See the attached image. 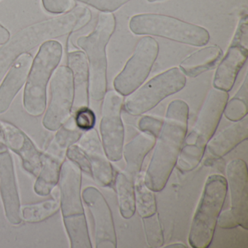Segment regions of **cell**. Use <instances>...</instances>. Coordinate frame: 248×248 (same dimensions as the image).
<instances>
[{
  "label": "cell",
  "instance_id": "obj_1",
  "mask_svg": "<svg viewBox=\"0 0 248 248\" xmlns=\"http://www.w3.org/2000/svg\"><path fill=\"white\" fill-rule=\"evenodd\" d=\"M92 19L89 8L75 7L71 11L21 29L0 48V81L15 61L46 42L79 31Z\"/></svg>",
  "mask_w": 248,
  "mask_h": 248
},
{
  "label": "cell",
  "instance_id": "obj_2",
  "mask_svg": "<svg viewBox=\"0 0 248 248\" xmlns=\"http://www.w3.org/2000/svg\"><path fill=\"white\" fill-rule=\"evenodd\" d=\"M188 104L176 99L170 103L162 130L144 175L146 185L155 192L162 191L176 165L188 130Z\"/></svg>",
  "mask_w": 248,
  "mask_h": 248
},
{
  "label": "cell",
  "instance_id": "obj_3",
  "mask_svg": "<svg viewBox=\"0 0 248 248\" xmlns=\"http://www.w3.org/2000/svg\"><path fill=\"white\" fill-rule=\"evenodd\" d=\"M228 100V92L215 88L210 90L194 125L184 140L175 165L180 172H190L200 165L207 143L218 126Z\"/></svg>",
  "mask_w": 248,
  "mask_h": 248
},
{
  "label": "cell",
  "instance_id": "obj_4",
  "mask_svg": "<svg viewBox=\"0 0 248 248\" xmlns=\"http://www.w3.org/2000/svg\"><path fill=\"white\" fill-rule=\"evenodd\" d=\"M60 207L72 248H92L81 194L82 172L67 159L60 172Z\"/></svg>",
  "mask_w": 248,
  "mask_h": 248
},
{
  "label": "cell",
  "instance_id": "obj_5",
  "mask_svg": "<svg viewBox=\"0 0 248 248\" xmlns=\"http://www.w3.org/2000/svg\"><path fill=\"white\" fill-rule=\"evenodd\" d=\"M116 28L112 13L101 12L92 33L78 38L77 44L85 51L89 67V95L95 101H102L107 91V58L106 49Z\"/></svg>",
  "mask_w": 248,
  "mask_h": 248
},
{
  "label": "cell",
  "instance_id": "obj_6",
  "mask_svg": "<svg viewBox=\"0 0 248 248\" xmlns=\"http://www.w3.org/2000/svg\"><path fill=\"white\" fill-rule=\"evenodd\" d=\"M227 191V181L224 177L212 175L207 178L190 229L188 243L191 248L210 247Z\"/></svg>",
  "mask_w": 248,
  "mask_h": 248
},
{
  "label": "cell",
  "instance_id": "obj_7",
  "mask_svg": "<svg viewBox=\"0 0 248 248\" xmlns=\"http://www.w3.org/2000/svg\"><path fill=\"white\" fill-rule=\"evenodd\" d=\"M62 45L50 40L43 44L33 60L24 93V108L33 117L46 111L47 83L62 60Z\"/></svg>",
  "mask_w": 248,
  "mask_h": 248
},
{
  "label": "cell",
  "instance_id": "obj_8",
  "mask_svg": "<svg viewBox=\"0 0 248 248\" xmlns=\"http://www.w3.org/2000/svg\"><path fill=\"white\" fill-rule=\"evenodd\" d=\"M129 27L137 35L156 36L197 47L205 46L210 40L208 31L203 27L162 14L134 16Z\"/></svg>",
  "mask_w": 248,
  "mask_h": 248
},
{
  "label": "cell",
  "instance_id": "obj_9",
  "mask_svg": "<svg viewBox=\"0 0 248 248\" xmlns=\"http://www.w3.org/2000/svg\"><path fill=\"white\" fill-rule=\"evenodd\" d=\"M186 82V78L180 68L165 71L127 95L123 104L124 109L130 115H141L167 97L179 92L185 87Z\"/></svg>",
  "mask_w": 248,
  "mask_h": 248
},
{
  "label": "cell",
  "instance_id": "obj_10",
  "mask_svg": "<svg viewBox=\"0 0 248 248\" xmlns=\"http://www.w3.org/2000/svg\"><path fill=\"white\" fill-rule=\"evenodd\" d=\"M159 53V45L152 37H142L134 53L114 81L115 91L127 96L147 79Z\"/></svg>",
  "mask_w": 248,
  "mask_h": 248
},
{
  "label": "cell",
  "instance_id": "obj_11",
  "mask_svg": "<svg viewBox=\"0 0 248 248\" xmlns=\"http://www.w3.org/2000/svg\"><path fill=\"white\" fill-rule=\"evenodd\" d=\"M75 100L73 75L68 66L58 68L50 82V99L43 118V126L50 131L59 130L71 116Z\"/></svg>",
  "mask_w": 248,
  "mask_h": 248
},
{
  "label": "cell",
  "instance_id": "obj_12",
  "mask_svg": "<svg viewBox=\"0 0 248 248\" xmlns=\"http://www.w3.org/2000/svg\"><path fill=\"white\" fill-rule=\"evenodd\" d=\"M103 100L100 123L101 142L108 159L117 162L123 157L124 146V130L121 117L124 98L117 91H109Z\"/></svg>",
  "mask_w": 248,
  "mask_h": 248
},
{
  "label": "cell",
  "instance_id": "obj_13",
  "mask_svg": "<svg viewBox=\"0 0 248 248\" xmlns=\"http://www.w3.org/2000/svg\"><path fill=\"white\" fill-rule=\"evenodd\" d=\"M82 199L93 221L97 248H116L117 235L111 209L99 190L88 186L82 191Z\"/></svg>",
  "mask_w": 248,
  "mask_h": 248
},
{
  "label": "cell",
  "instance_id": "obj_14",
  "mask_svg": "<svg viewBox=\"0 0 248 248\" xmlns=\"http://www.w3.org/2000/svg\"><path fill=\"white\" fill-rule=\"evenodd\" d=\"M226 175L231 193V210L239 226L248 230V172L246 162L240 159H233L228 164Z\"/></svg>",
  "mask_w": 248,
  "mask_h": 248
},
{
  "label": "cell",
  "instance_id": "obj_15",
  "mask_svg": "<svg viewBox=\"0 0 248 248\" xmlns=\"http://www.w3.org/2000/svg\"><path fill=\"white\" fill-rule=\"evenodd\" d=\"M0 194L8 221L18 226L22 222L21 202L14 161L8 150L0 152Z\"/></svg>",
  "mask_w": 248,
  "mask_h": 248
},
{
  "label": "cell",
  "instance_id": "obj_16",
  "mask_svg": "<svg viewBox=\"0 0 248 248\" xmlns=\"http://www.w3.org/2000/svg\"><path fill=\"white\" fill-rule=\"evenodd\" d=\"M79 146L89 159L93 179L104 187L111 186L114 181V172L107 157L98 132L93 128L82 134Z\"/></svg>",
  "mask_w": 248,
  "mask_h": 248
},
{
  "label": "cell",
  "instance_id": "obj_17",
  "mask_svg": "<svg viewBox=\"0 0 248 248\" xmlns=\"http://www.w3.org/2000/svg\"><path fill=\"white\" fill-rule=\"evenodd\" d=\"M7 147L21 157L27 172L37 176L42 165L43 155L24 132L8 122H0Z\"/></svg>",
  "mask_w": 248,
  "mask_h": 248
},
{
  "label": "cell",
  "instance_id": "obj_18",
  "mask_svg": "<svg viewBox=\"0 0 248 248\" xmlns=\"http://www.w3.org/2000/svg\"><path fill=\"white\" fill-rule=\"evenodd\" d=\"M33 60L31 55L24 53L15 61L8 71V75L0 85V114L8 111L17 93L24 86Z\"/></svg>",
  "mask_w": 248,
  "mask_h": 248
},
{
  "label": "cell",
  "instance_id": "obj_19",
  "mask_svg": "<svg viewBox=\"0 0 248 248\" xmlns=\"http://www.w3.org/2000/svg\"><path fill=\"white\" fill-rule=\"evenodd\" d=\"M248 138V118L246 116L213 136L207 143L206 149L211 156L210 159H220Z\"/></svg>",
  "mask_w": 248,
  "mask_h": 248
},
{
  "label": "cell",
  "instance_id": "obj_20",
  "mask_svg": "<svg viewBox=\"0 0 248 248\" xmlns=\"http://www.w3.org/2000/svg\"><path fill=\"white\" fill-rule=\"evenodd\" d=\"M248 50L231 45L215 74L213 86L216 89L229 92L233 88L239 71L248 59Z\"/></svg>",
  "mask_w": 248,
  "mask_h": 248
},
{
  "label": "cell",
  "instance_id": "obj_21",
  "mask_svg": "<svg viewBox=\"0 0 248 248\" xmlns=\"http://www.w3.org/2000/svg\"><path fill=\"white\" fill-rule=\"evenodd\" d=\"M68 67L73 75L75 109L88 107L89 104V67L86 55L82 51L68 54Z\"/></svg>",
  "mask_w": 248,
  "mask_h": 248
},
{
  "label": "cell",
  "instance_id": "obj_22",
  "mask_svg": "<svg viewBox=\"0 0 248 248\" xmlns=\"http://www.w3.org/2000/svg\"><path fill=\"white\" fill-rule=\"evenodd\" d=\"M156 138L141 132L123 146V156L126 163V172L134 181L140 173L146 155L155 147Z\"/></svg>",
  "mask_w": 248,
  "mask_h": 248
},
{
  "label": "cell",
  "instance_id": "obj_23",
  "mask_svg": "<svg viewBox=\"0 0 248 248\" xmlns=\"http://www.w3.org/2000/svg\"><path fill=\"white\" fill-rule=\"evenodd\" d=\"M63 157L47 150L43 155L41 168L34 186V191L37 195L46 197L56 188L60 178Z\"/></svg>",
  "mask_w": 248,
  "mask_h": 248
},
{
  "label": "cell",
  "instance_id": "obj_24",
  "mask_svg": "<svg viewBox=\"0 0 248 248\" xmlns=\"http://www.w3.org/2000/svg\"><path fill=\"white\" fill-rule=\"evenodd\" d=\"M223 56L221 48L217 46H208L194 52L180 63V69L189 78L210 70L217 66Z\"/></svg>",
  "mask_w": 248,
  "mask_h": 248
},
{
  "label": "cell",
  "instance_id": "obj_25",
  "mask_svg": "<svg viewBox=\"0 0 248 248\" xmlns=\"http://www.w3.org/2000/svg\"><path fill=\"white\" fill-rule=\"evenodd\" d=\"M115 188L120 213L130 219L136 213L134 181L125 172H118L115 178Z\"/></svg>",
  "mask_w": 248,
  "mask_h": 248
},
{
  "label": "cell",
  "instance_id": "obj_26",
  "mask_svg": "<svg viewBox=\"0 0 248 248\" xmlns=\"http://www.w3.org/2000/svg\"><path fill=\"white\" fill-rule=\"evenodd\" d=\"M136 210L141 217H148L156 213L155 191L145 184L144 175L140 173L134 180Z\"/></svg>",
  "mask_w": 248,
  "mask_h": 248
},
{
  "label": "cell",
  "instance_id": "obj_27",
  "mask_svg": "<svg viewBox=\"0 0 248 248\" xmlns=\"http://www.w3.org/2000/svg\"><path fill=\"white\" fill-rule=\"evenodd\" d=\"M59 209L60 201L59 199H50L36 204L22 206L21 217L28 223H38L56 214Z\"/></svg>",
  "mask_w": 248,
  "mask_h": 248
},
{
  "label": "cell",
  "instance_id": "obj_28",
  "mask_svg": "<svg viewBox=\"0 0 248 248\" xmlns=\"http://www.w3.org/2000/svg\"><path fill=\"white\" fill-rule=\"evenodd\" d=\"M82 134L83 131L77 127L74 117H70L58 130L57 133L48 146L58 152L66 154L68 148L77 143Z\"/></svg>",
  "mask_w": 248,
  "mask_h": 248
},
{
  "label": "cell",
  "instance_id": "obj_29",
  "mask_svg": "<svg viewBox=\"0 0 248 248\" xmlns=\"http://www.w3.org/2000/svg\"><path fill=\"white\" fill-rule=\"evenodd\" d=\"M248 75H246L242 86L230 101L228 100L223 109V114L226 118L233 123L248 115Z\"/></svg>",
  "mask_w": 248,
  "mask_h": 248
},
{
  "label": "cell",
  "instance_id": "obj_30",
  "mask_svg": "<svg viewBox=\"0 0 248 248\" xmlns=\"http://www.w3.org/2000/svg\"><path fill=\"white\" fill-rule=\"evenodd\" d=\"M142 221L148 245L152 248H161L164 245V235L159 214L142 217Z\"/></svg>",
  "mask_w": 248,
  "mask_h": 248
},
{
  "label": "cell",
  "instance_id": "obj_31",
  "mask_svg": "<svg viewBox=\"0 0 248 248\" xmlns=\"http://www.w3.org/2000/svg\"><path fill=\"white\" fill-rule=\"evenodd\" d=\"M66 156L69 160L78 165L81 171L92 176L91 163L86 154L81 149L80 146L72 145L68 148L66 152Z\"/></svg>",
  "mask_w": 248,
  "mask_h": 248
},
{
  "label": "cell",
  "instance_id": "obj_32",
  "mask_svg": "<svg viewBox=\"0 0 248 248\" xmlns=\"http://www.w3.org/2000/svg\"><path fill=\"white\" fill-rule=\"evenodd\" d=\"M73 117L77 127L83 132L94 128L96 122L95 113L88 107L77 109Z\"/></svg>",
  "mask_w": 248,
  "mask_h": 248
},
{
  "label": "cell",
  "instance_id": "obj_33",
  "mask_svg": "<svg viewBox=\"0 0 248 248\" xmlns=\"http://www.w3.org/2000/svg\"><path fill=\"white\" fill-rule=\"evenodd\" d=\"M78 1L90 5L101 12L113 13L130 0H78Z\"/></svg>",
  "mask_w": 248,
  "mask_h": 248
},
{
  "label": "cell",
  "instance_id": "obj_34",
  "mask_svg": "<svg viewBox=\"0 0 248 248\" xmlns=\"http://www.w3.org/2000/svg\"><path fill=\"white\" fill-rule=\"evenodd\" d=\"M138 125L140 131L149 133L157 139L162 130L163 122L151 116H143L139 120Z\"/></svg>",
  "mask_w": 248,
  "mask_h": 248
},
{
  "label": "cell",
  "instance_id": "obj_35",
  "mask_svg": "<svg viewBox=\"0 0 248 248\" xmlns=\"http://www.w3.org/2000/svg\"><path fill=\"white\" fill-rule=\"evenodd\" d=\"M43 8L53 14H65L75 6L73 0H42Z\"/></svg>",
  "mask_w": 248,
  "mask_h": 248
},
{
  "label": "cell",
  "instance_id": "obj_36",
  "mask_svg": "<svg viewBox=\"0 0 248 248\" xmlns=\"http://www.w3.org/2000/svg\"><path fill=\"white\" fill-rule=\"evenodd\" d=\"M231 45L248 48V18L247 14L241 17Z\"/></svg>",
  "mask_w": 248,
  "mask_h": 248
},
{
  "label": "cell",
  "instance_id": "obj_37",
  "mask_svg": "<svg viewBox=\"0 0 248 248\" xmlns=\"http://www.w3.org/2000/svg\"><path fill=\"white\" fill-rule=\"evenodd\" d=\"M217 225L222 229H236L239 226L232 210H226L220 212L217 220Z\"/></svg>",
  "mask_w": 248,
  "mask_h": 248
},
{
  "label": "cell",
  "instance_id": "obj_38",
  "mask_svg": "<svg viewBox=\"0 0 248 248\" xmlns=\"http://www.w3.org/2000/svg\"><path fill=\"white\" fill-rule=\"evenodd\" d=\"M11 34L9 31L0 24V45H5L9 40Z\"/></svg>",
  "mask_w": 248,
  "mask_h": 248
},
{
  "label": "cell",
  "instance_id": "obj_39",
  "mask_svg": "<svg viewBox=\"0 0 248 248\" xmlns=\"http://www.w3.org/2000/svg\"><path fill=\"white\" fill-rule=\"evenodd\" d=\"M7 150V146L5 143V138H4L3 130H2V125L0 123V152H4Z\"/></svg>",
  "mask_w": 248,
  "mask_h": 248
},
{
  "label": "cell",
  "instance_id": "obj_40",
  "mask_svg": "<svg viewBox=\"0 0 248 248\" xmlns=\"http://www.w3.org/2000/svg\"><path fill=\"white\" fill-rule=\"evenodd\" d=\"M165 248H187L188 247L186 245H184L183 243H173L170 244V245H167Z\"/></svg>",
  "mask_w": 248,
  "mask_h": 248
},
{
  "label": "cell",
  "instance_id": "obj_41",
  "mask_svg": "<svg viewBox=\"0 0 248 248\" xmlns=\"http://www.w3.org/2000/svg\"><path fill=\"white\" fill-rule=\"evenodd\" d=\"M149 2H158V1H160V0H147Z\"/></svg>",
  "mask_w": 248,
  "mask_h": 248
}]
</instances>
